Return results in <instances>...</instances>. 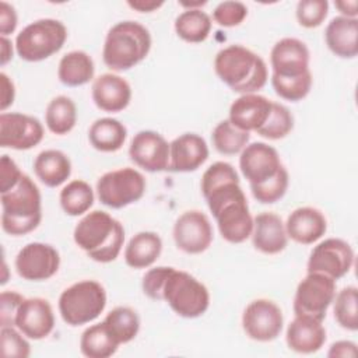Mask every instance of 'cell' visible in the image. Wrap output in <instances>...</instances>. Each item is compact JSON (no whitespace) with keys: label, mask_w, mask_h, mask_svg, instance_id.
<instances>
[{"label":"cell","mask_w":358,"mask_h":358,"mask_svg":"<svg viewBox=\"0 0 358 358\" xmlns=\"http://www.w3.org/2000/svg\"><path fill=\"white\" fill-rule=\"evenodd\" d=\"M25 298L17 291H3L0 295V324L15 326V315Z\"/></svg>","instance_id":"44"},{"label":"cell","mask_w":358,"mask_h":358,"mask_svg":"<svg viewBox=\"0 0 358 358\" xmlns=\"http://www.w3.org/2000/svg\"><path fill=\"white\" fill-rule=\"evenodd\" d=\"M312 84H313V78L310 71L298 77H291V78H281V77L271 76V85L275 94L280 98L291 102H298L306 98L308 94L310 92Z\"/></svg>","instance_id":"39"},{"label":"cell","mask_w":358,"mask_h":358,"mask_svg":"<svg viewBox=\"0 0 358 358\" xmlns=\"http://www.w3.org/2000/svg\"><path fill=\"white\" fill-rule=\"evenodd\" d=\"M162 252V239L157 232H137L124 248V262L129 267L140 270L152 266Z\"/></svg>","instance_id":"27"},{"label":"cell","mask_w":358,"mask_h":358,"mask_svg":"<svg viewBox=\"0 0 358 358\" xmlns=\"http://www.w3.org/2000/svg\"><path fill=\"white\" fill-rule=\"evenodd\" d=\"M127 6L138 13H152L164 6V1H155V0H129Z\"/></svg>","instance_id":"49"},{"label":"cell","mask_w":358,"mask_h":358,"mask_svg":"<svg viewBox=\"0 0 358 358\" xmlns=\"http://www.w3.org/2000/svg\"><path fill=\"white\" fill-rule=\"evenodd\" d=\"M282 168L277 150L263 141L248 144L239 157V169L250 185H259L273 178Z\"/></svg>","instance_id":"17"},{"label":"cell","mask_w":358,"mask_h":358,"mask_svg":"<svg viewBox=\"0 0 358 358\" xmlns=\"http://www.w3.org/2000/svg\"><path fill=\"white\" fill-rule=\"evenodd\" d=\"M18 18L15 8L8 4L7 1H0V32L1 36H7L8 34H13L17 28Z\"/></svg>","instance_id":"46"},{"label":"cell","mask_w":358,"mask_h":358,"mask_svg":"<svg viewBox=\"0 0 358 358\" xmlns=\"http://www.w3.org/2000/svg\"><path fill=\"white\" fill-rule=\"evenodd\" d=\"M102 322L119 345L130 343L140 331V317L129 306H116Z\"/></svg>","instance_id":"32"},{"label":"cell","mask_w":358,"mask_h":358,"mask_svg":"<svg viewBox=\"0 0 358 358\" xmlns=\"http://www.w3.org/2000/svg\"><path fill=\"white\" fill-rule=\"evenodd\" d=\"M271 103L273 101L259 94L241 95L231 103L228 120L243 131H256L266 123Z\"/></svg>","instance_id":"22"},{"label":"cell","mask_w":358,"mask_h":358,"mask_svg":"<svg viewBox=\"0 0 358 358\" xmlns=\"http://www.w3.org/2000/svg\"><path fill=\"white\" fill-rule=\"evenodd\" d=\"M288 185H289L288 171L282 165V168L268 180L259 185H250V190L253 197L259 203L273 204L284 197V194L287 193Z\"/></svg>","instance_id":"40"},{"label":"cell","mask_w":358,"mask_h":358,"mask_svg":"<svg viewBox=\"0 0 358 358\" xmlns=\"http://www.w3.org/2000/svg\"><path fill=\"white\" fill-rule=\"evenodd\" d=\"M172 236L178 249L187 255H199L210 248L213 227L203 211L189 210L176 218Z\"/></svg>","instance_id":"13"},{"label":"cell","mask_w":358,"mask_h":358,"mask_svg":"<svg viewBox=\"0 0 358 358\" xmlns=\"http://www.w3.org/2000/svg\"><path fill=\"white\" fill-rule=\"evenodd\" d=\"M214 71L234 92L256 94L267 83L266 62L242 45L222 48L214 59Z\"/></svg>","instance_id":"3"},{"label":"cell","mask_w":358,"mask_h":358,"mask_svg":"<svg viewBox=\"0 0 358 358\" xmlns=\"http://www.w3.org/2000/svg\"><path fill=\"white\" fill-rule=\"evenodd\" d=\"M294 129V116L287 106L278 102L271 103V112L266 123L256 133L268 140H280L287 137Z\"/></svg>","instance_id":"38"},{"label":"cell","mask_w":358,"mask_h":358,"mask_svg":"<svg viewBox=\"0 0 358 358\" xmlns=\"http://www.w3.org/2000/svg\"><path fill=\"white\" fill-rule=\"evenodd\" d=\"M333 313L336 322L345 330L357 331L358 329V289L348 285L340 289L333 299Z\"/></svg>","instance_id":"37"},{"label":"cell","mask_w":358,"mask_h":358,"mask_svg":"<svg viewBox=\"0 0 358 358\" xmlns=\"http://www.w3.org/2000/svg\"><path fill=\"white\" fill-rule=\"evenodd\" d=\"M1 228L11 236H21L38 228L42 220V199L36 183L24 173L11 190L1 193Z\"/></svg>","instance_id":"5"},{"label":"cell","mask_w":358,"mask_h":358,"mask_svg":"<svg viewBox=\"0 0 358 358\" xmlns=\"http://www.w3.org/2000/svg\"><path fill=\"white\" fill-rule=\"evenodd\" d=\"M334 6L343 17L357 18V15H358V1L357 0H341V1H336Z\"/></svg>","instance_id":"50"},{"label":"cell","mask_w":358,"mask_h":358,"mask_svg":"<svg viewBox=\"0 0 358 358\" xmlns=\"http://www.w3.org/2000/svg\"><path fill=\"white\" fill-rule=\"evenodd\" d=\"M1 354L6 358H27L31 354V345L25 336L14 326L1 327Z\"/></svg>","instance_id":"42"},{"label":"cell","mask_w":358,"mask_h":358,"mask_svg":"<svg viewBox=\"0 0 358 358\" xmlns=\"http://www.w3.org/2000/svg\"><path fill=\"white\" fill-rule=\"evenodd\" d=\"M252 243L264 255H277L287 248L288 235L285 224L274 213H260L253 218Z\"/></svg>","instance_id":"25"},{"label":"cell","mask_w":358,"mask_h":358,"mask_svg":"<svg viewBox=\"0 0 358 358\" xmlns=\"http://www.w3.org/2000/svg\"><path fill=\"white\" fill-rule=\"evenodd\" d=\"M200 187L222 239L242 243L250 238L253 217L235 168L224 161L211 164L201 176Z\"/></svg>","instance_id":"1"},{"label":"cell","mask_w":358,"mask_h":358,"mask_svg":"<svg viewBox=\"0 0 358 358\" xmlns=\"http://www.w3.org/2000/svg\"><path fill=\"white\" fill-rule=\"evenodd\" d=\"M126 126L113 117L96 119L88 130L90 144L101 152H115L120 150L126 141Z\"/></svg>","instance_id":"30"},{"label":"cell","mask_w":358,"mask_h":358,"mask_svg":"<svg viewBox=\"0 0 358 358\" xmlns=\"http://www.w3.org/2000/svg\"><path fill=\"white\" fill-rule=\"evenodd\" d=\"M119 348L103 322L87 327L80 337V350L88 358H109Z\"/></svg>","instance_id":"34"},{"label":"cell","mask_w":358,"mask_h":358,"mask_svg":"<svg viewBox=\"0 0 358 358\" xmlns=\"http://www.w3.org/2000/svg\"><path fill=\"white\" fill-rule=\"evenodd\" d=\"M158 301H165L178 316L194 319L208 309L210 294L207 287L187 271L166 266Z\"/></svg>","instance_id":"6"},{"label":"cell","mask_w":358,"mask_h":358,"mask_svg":"<svg viewBox=\"0 0 358 358\" xmlns=\"http://www.w3.org/2000/svg\"><path fill=\"white\" fill-rule=\"evenodd\" d=\"M94 60L84 50H71L59 62L57 77L66 87H81L90 83L94 78Z\"/></svg>","instance_id":"29"},{"label":"cell","mask_w":358,"mask_h":358,"mask_svg":"<svg viewBox=\"0 0 358 358\" xmlns=\"http://www.w3.org/2000/svg\"><path fill=\"white\" fill-rule=\"evenodd\" d=\"M63 211L70 217L85 214L94 204V190L85 180L74 179L69 182L59 196Z\"/></svg>","instance_id":"35"},{"label":"cell","mask_w":358,"mask_h":358,"mask_svg":"<svg viewBox=\"0 0 358 358\" xmlns=\"http://www.w3.org/2000/svg\"><path fill=\"white\" fill-rule=\"evenodd\" d=\"M248 15V7L242 1H222L213 11V20L225 28L236 27L243 22Z\"/></svg>","instance_id":"43"},{"label":"cell","mask_w":358,"mask_h":358,"mask_svg":"<svg viewBox=\"0 0 358 358\" xmlns=\"http://www.w3.org/2000/svg\"><path fill=\"white\" fill-rule=\"evenodd\" d=\"M214 148L222 155H235L241 152L250 140V134L235 127L228 119L221 120L211 133Z\"/></svg>","instance_id":"36"},{"label":"cell","mask_w":358,"mask_h":358,"mask_svg":"<svg viewBox=\"0 0 358 358\" xmlns=\"http://www.w3.org/2000/svg\"><path fill=\"white\" fill-rule=\"evenodd\" d=\"M309 49L298 38H282L274 43L270 52V64L273 74L281 78L302 76L309 69Z\"/></svg>","instance_id":"18"},{"label":"cell","mask_w":358,"mask_h":358,"mask_svg":"<svg viewBox=\"0 0 358 358\" xmlns=\"http://www.w3.org/2000/svg\"><path fill=\"white\" fill-rule=\"evenodd\" d=\"M329 357H343V358H352L357 355V344L350 340H340L330 345Z\"/></svg>","instance_id":"48"},{"label":"cell","mask_w":358,"mask_h":358,"mask_svg":"<svg viewBox=\"0 0 358 358\" xmlns=\"http://www.w3.org/2000/svg\"><path fill=\"white\" fill-rule=\"evenodd\" d=\"M24 173L20 171L18 165L8 155H1L0 159V193H6L15 187Z\"/></svg>","instance_id":"45"},{"label":"cell","mask_w":358,"mask_h":358,"mask_svg":"<svg viewBox=\"0 0 358 358\" xmlns=\"http://www.w3.org/2000/svg\"><path fill=\"white\" fill-rule=\"evenodd\" d=\"M324 41L333 55L354 59L358 55V18H331L324 29Z\"/></svg>","instance_id":"26"},{"label":"cell","mask_w":358,"mask_h":358,"mask_svg":"<svg viewBox=\"0 0 358 358\" xmlns=\"http://www.w3.org/2000/svg\"><path fill=\"white\" fill-rule=\"evenodd\" d=\"M1 43V56H0V64L6 66L13 59V43L7 36L0 38Z\"/></svg>","instance_id":"51"},{"label":"cell","mask_w":358,"mask_h":358,"mask_svg":"<svg viewBox=\"0 0 358 358\" xmlns=\"http://www.w3.org/2000/svg\"><path fill=\"white\" fill-rule=\"evenodd\" d=\"M73 238L90 259L98 263H110L116 260L123 248L124 228L109 213L94 210L78 221Z\"/></svg>","instance_id":"2"},{"label":"cell","mask_w":358,"mask_h":358,"mask_svg":"<svg viewBox=\"0 0 358 358\" xmlns=\"http://www.w3.org/2000/svg\"><path fill=\"white\" fill-rule=\"evenodd\" d=\"M211 31V18L201 8L185 10L175 20L176 35L189 43L204 42Z\"/></svg>","instance_id":"33"},{"label":"cell","mask_w":358,"mask_h":358,"mask_svg":"<svg viewBox=\"0 0 358 358\" xmlns=\"http://www.w3.org/2000/svg\"><path fill=\"white\" fill-rule=\"evenodd\" d=\"M91 96L98 109L116 113L129 106L131 101V87L123 77L105 73L94 80Z\"/></svg>","instance_id":"21"},{"label":"cell","mask_w":358,"mask_h":358,"mask_svg":"<svg viewBox=\"0 0 358 358\" xmlns=\"http://www.w3.org/2000/svg\"><path fill=\"white\" fill-rule=\"evenodd\" d=\"M208 158L206 140L196 133H183L169 143L171 172H193Z\"/></svg>","instance_id":"20"},{"label":"cell","mask_w":358,"mask_h":358,"mask_svg":"<svg viewBox=\"0 0 358 358\" xmlns=\"http://www.w3.org/2000/svg\"><path fill=\"white\" fill-rule=\"evenodd\" d=\"M45 136L39 119L20 113L3 112L0 115V145L11 150H31L38 145Z\"/></svg>","instance_id":"14"},{"label":"cell","mask_w":358,"mask_h":358,"mask_svg":"<svg viewBox=\"0 0 358 358\" xmlns=\"http://www.w3.org/2000/svg\"><path fill=\"white\" fill-rule=\"evenodd\" d=\"M329 13L327 0H301L296 4V20L303 28H316L322 25Z\"/></svg>","instance_id":"41"},{"label":"cell","mask_w":358,"mask_h":358,"mask_svg":"<svg viewBox=\"0 0 358 358\" xmlns=\"http://www.w3.org/2000/svg\"><path fill=\"white\" fill-rule=\"evenodd\" d=\"M354 266V250L340 238H327L319 242L308 259V273H320L333 280L348 274Z\"/></svg>","instance_id":"11"},{"label":"cell","mask_w":358,"mask_h":358,"mask_svg":"<svg viewBox=\"0 0 358 358\" xmlns=\"http://www.w3.org/2000/svg\"><path fill=\"white\" fill-rule=\"evenodd\" d=\"M36 178L48 187L63 185L71 175V161L60 150H43L34 159Z\"/></svg>","instance_id":"28"},{"label":"cell","mask_w":358,"mask_h":358,"mask_svg":"<svg viewBox=\"0 0 358 358\" xmlns=\"http://www.w3.org/2000/svg\"><path fill=\"white\" fill-rule=\"evenodd\" d=\"M322 323L312 316L295 315L285 333L288 348L298 354H313L319 351L326 341V329Z\"/></svg>","instance_id":"23"},{"label":"cell","mask_w":358,"mask_h":358,"mask_svg":"<svg viewBox=\"0 0 358 358\" xmlns=\"http://www.w3.org/2000/svg\"><path fill=\"white\" fill-rule=\"evenodd\" d=\"M284 326V316L280 306L264 298L249 302L242 315L245 334L260 343L275 340Z\"/></svg>","instance_id":"12"},{"label":"cell","mask_w":358,"mask_h":358,"mask_svg":"<svg viewBox=\"0 0 358 358\" xmlns=\"http://www.w3.org/2000/svg\"><path fill=\"white\" fill-rule=\"evenodd\" d=\"M106 306V291L95 280H83L67 287L59 296V313L69 326L94 322Z\"/></svg>","instance_id":"7"},{"label":"cell","mask_w":358,"mask_h":358,"mask_svg":"<svg viewBox=\"0 0 358 358\" xmlns=\"http://www.w3.org/2000/svg\"><path fill=\"white\" fill-rule=\"evenodd\" d=\"M67 39L66 25L55 18H41L20 31L17 55L25 62H41L57 53Z\"/></svg>","instance_id":"8"},{"label":"cell","mask_w":358,"mask_h":358,"mask_svg":"<svg viewBox=\"0 0 358 358\" xmlns=\"http://www.w3.org/2000/svg\"><path fill=\"white\" fill-rule=\"evenodd\" d=\"M336 295V280L320 274L308 273L296 287L294 296V313L324 320L329 306Z\"/></svg>","instance_id":"10"},{"label":"cell","mask_w":358,"mask_h":358,"mask_svg":"<svg viewBox=\"0 0 358 358\" xmlns=\"http://www.w3.org/2000/svg\"><path fill=\"white\" fill-rule=\"evenodd\" d=\"M0 84H1V101H0V109L4 112L10 105H13L15 98V88L11 78L6 74H0Z\"/></svg>","instance_id":"47"},{"label":"cell","mask_w":358,"mask_h":358,"mask_svg":"<svg viewBox=\"0 0 358 358\" xmlns=\"http://www.w3.org/2000/svg\"><path fill=\"white\" fill-rule=\"evenodd\" d=\"M15 327L31 340H42L55 329V313L49 301L25 298L15 315Z\"/></svg>","instance_id":"19"},{"label":"cell","mask_w":358,"mask_h":358,"mask_svg":"<svg viewBox=\"0 0 358 358\" xmlns=\"http://www.w3.org/2000/svg\"><path fill=\"white\" fill-rule=\"evenodd\" d=\"M150 31L136 21H120L106 34L102 60L113 71H124L143 62L151 50Z\"/></svg>","instance_id":"4"},{"label":"cell","mask_w":358,"mask_h":358,"mask_svg":"<svg viewBox=\"0 0 358 358\" xmlns=\"http://www.w3.org/2000/svg\"><path fill=\"white\" fill-rule=\"evenodd\" d=\"M144 175L130 166L103 173L96 182L99 201L110 208H123L138 201L145 193Z\"/></svg>","instance_id":"9"},{"label":"cell","mask_w":358,"mask_h":358,"mask_svg":"<svg viewBox=\"0 0 358 358\" xmlns=\"http://www.w3.org/2000/svg\"><path fill=\"white\" fill-rule=\"evenodd\" d=\"M285 231L294 242L312 245L326 234L327 221L323 213L315 207H298L288 215Z\"/></svg>","instance_id":"24"},{"label":"cell","mask_w":358,"mask_h":358,"mask_svg":"<svg viewBox=\"0 0 358 358\" xmlns=\"http://www.w3.org/2000/svg\"><path fill=\"white\" fill-rule=\"evenodd\" d=\"M129 157L138 168L147 172L168 171L169 144L162 134L154 130H141L130 141Z\"/></svg>","instance_id":"16"},{"label":"cell","mask_w":358,"mask_h":358,"mask_svg":"<svg viewBox=\"0 0 358 358\" xmlns=\"http://www.w3.org/2000/svg\"><path fill=\"white\" fill-rule=\"evenodd\" d=\"M15 270L27 281H45L60 267V255L49 243H27L15 256Z\"/></svg>","instance_id":"15"},{"label":"cell","mask_w":358,"mask_h":358,"mask_svg":"<svg viewBox=\"0 0 358 358\" xmlns=\"http://www.w3.org/2000/svg\"><path fill=\"white\" fill-rule=\"evenodd\" d=\"M45 123L49 131L57 136L70 133L77 123V106L66 95L52 98L45 110Z\"/></svg>","instance_id":"31"}]
</instances>
